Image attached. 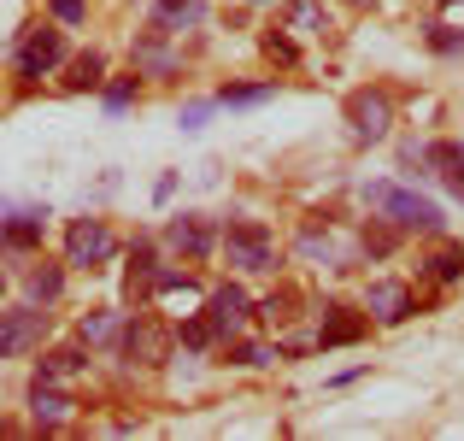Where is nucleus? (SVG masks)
Wrapping results in <instances>:
<instances>
[{"label":"nucleus","instance_id":"7c9ffc66","mask_svg":"<svg viewBox=\"0 0 464 441\" xmlns=\"http://www.w3.org/2000/svg\"><path fill=\"white\" fill-rule=\"evenodd\" d=\"M82 12H89L82 0H53V18L59 24H82Z\"/></svg>","mask_w":464,"mask_h":441},{"label":"nucleus","instance_id":"72a5a7b5","mask_svg":"<svg viewBox=\"0 0 464 441\" xmlns=\"http://www.w3.org/2000/svg\"><path fill=\"white\" fill-rule=\"evenodd\" d=\"M359 6H364V0H359Z\"/></svg>","mask_w":464,"mask_h":441},{"label":"nucleus","instance_id":"f03ea898","mask_svg":"<svg viewBox=\"0 0 464 441\" xmlns=\"http://www.w3.org/2000/svg\"><path fill=\"white\" fill-rule=\"evenodd\" d=\"M224 253H229V265L236 271H276V241H271V230L259 224V218H236V224L224 230Z\"/></svg>","mask_w":464,"mask_h":441},{"label":"nucleus","instance_id":"bb28decb","mask_svg":"<svg viewBox=\"0 0 464 441\" xmlns=\"http://www.w3.org/2000/svg\"><path fill=\"white\" fill-rule=\"evenodd\" d=\"M430 47H441V54H464V35L447 30V24H435V30H430Z\"/></svg>","mask_w":464,"mask_h":441},{"label":"nucleus","instance_id":"9b49d317","mask_svg":"<svg viewBox=\"0 0 464 441\" xmlns=\"http://www.w3.org/2000/svg\"><path fill=\"white\" fill-rule=\"evenodd\" d=\"M65 412H71V395H59L53 377H35V388H30V418H35V430H59V424H65Z\"/></svg>","mask_w":464,"mask_h":441},{"label":"nucleus","instance_id":"f3484780","mask_svg":"<svg viewBox=\"0 0 464 441\" xmlns=\"http://www.w3.org/2000/svg\"><path fill=\"white\" fill-rule=\"evenodd\" d=\"M24 289H30V300L53 306L59 294H65V271H59V265H30V277H24Z\"/></svg>","mask_w":464,"mask_h":441},{"label":"nucleus","instance_id":"2eb2a0df","mask_svg":"<svg viewBox=\"0 0 464 441\" xmlns=\"http://www.w3.org/2000/svg\"><path fill=\"white\" fill-rule=\"evenodd\" d=\"M42 218L47 212H24V218H12V224H0V248L6 253H30L35 241H42Z\"/></svg>","mask_w":464,"mask_h":441},{"label":"nucleus","instance_id":"2f4dec72","mask_svg":"<svg viewBox=\"0 0 464 441\" xmlns=\"http://www.w3.org/2000/svg\"><path fill=\"white\" fill-rule=\"evenodd\" d=\"M0 294H6V277H0Z\"/></svg>","mask_w":464,"mask_h":441},{"label":"nucleus","instance_id":"423d86ee","mask_svg":"<svg viewBox=\"0 0 464 441\" xmlns=\"http://www.w3.org/2000/svg\"><path fill=\"white\" fill-rule=\"evenodd\" d=\"M118 348H124V359H136V365H165L170 359V336H165V324H153V318H136V324L118 336Z\"/></svg>","mask_w":464,"mask_h":441},{"label":"nucleus","instance_id":"393cba45","mask_svg":"<svg viewBox=\"0 0 464 441\" xmlns=\"http://www.w3.org/2000/svg\"><path fill=\"white\" fill-rule=\"evenodd\" d=\"M229 359L236 365H271V348L265 341H241V348H229Z\"/></svg>","mask_w":464,"mask_h":441},{"label":"nucleus","instance_id":"39448f33","mask_svg":"<svg viewBox=\"0 0 464 441\" xmlns=\"http://www.w3.org/2000/svg\"><path fill=\"white\" fill-rule=\"evenodd\" d=\"M65 253H71V265H106L118 253V241H112V230L101 224V218H77L71 224V236H65Z\"/></svg>","mask_w":464,"mask_h":441},{"label":"nucleus","instance_id":"f257e3e1","mask_svg":"<svg viewBox=\"0 0 464 441\" xmlns=\"http://www.w3.org/2000/svg\"><path fill=\"white\" fill-rule=\"evenodd\" d=\"M364 201L382 218H394L400 230H418V236H441V224H447L435 201H423V194H411V189H394V182H364Z\"/></svg>","mask_w":464,"mask_h":441},{"label":"nucleus","instance_id":"a211bd4d","mask_svg":"<svg viewBox=\"0 0 464 441\" xmlns=\"http://www.w3.org/2000/svg\"><path fill=\"white\" fill-rule=\"evenodd\" d=\"M124 329H118V312H89L82 318V341H94V348H106V341H118Z\"/></svg>","mask_w":464,"mask_h":441},{"label":"nucleus","instance_id":"0eeeda50","mask_svg":"<svg viewBox=\"0 0 464 441\" xmlns=\"http://www.w3.org/2000/svg\"><path fill=\"white\" fill-rule=\"evenodd\" d=\"M371 329V312H353V306H324V329H317V348H353Z\"/></svg>","mask_w":464,"mask_h":441},{"label":"nucleus","instance_id":"c756f323","mask_svg":"<svg viewBox=\"0 0 464 441\" xmlns=\"http://www.w3.org/2000/svg\"><path fill=\"white\" fill-rule=\"evenodd\" d=\"M265 54L283 59V65H295V42H288V35H265Z\"/></svg>","mask_w":464,"mask_h":441},{"label":"nucleus","instance_id":"5701e85b","mask_svg":"<svg viewBox=\"0 0 464 441\" xmlns=\"http://www.w3.org/2000/svg\"><path fill=\"white\" fill-rule=\"evenodd\" d=\"M218 341V329L206 324V318H188V324H182V348H194V353H206Z\"/></svg>","mask_w":464,"mask_h":441},{"label":"nucleus","instance_id":"6e6552de","mask_svg":"<svg viewBox=\"0 0 464 441\" xmlns=\"http://www.w3.org/2000/svg\"><path fill=\"white\" fill-rule=\"evenodd\" d=\"M165 241L177 253H188V260H206V253H212V224H206L200 212H177L165 224Z\"/></svg>","mask_w":464,"mask_h":441},{"label":"nucleus","instance_id":"7ed1b4c3","mask_svg":"<svg viewBox=\"0 0 464 441\" xmlns=\"http://www.w3.org/2000/svg\"><path fill=\"white\" fill-rule=\"evenodd\" d=\"M42 336H47V306L42 300L0 312V359H24V353H35Z\"/></svg>","mask_w":464,"mask_h":441},{"label":"nucleus","instance_id":"20e7f679","mask_svg":"<svg viewBox=\"0 0 464 441\" xmlns=\"http://www.w3.org/2000/svg\"><path fill=\"white\" fill-rule=\"evenodd\" d=\"M347 124H353V136H359V142H382L388 124H394V106H388V94H376V89L347 94Z\"/></svg>","mask_w":464,"mask_h":441},{"label":"nucleus","instance_id":"b1692460","mask_svg":"<svg viewBox=\"0 0 464 441\" xmlns=\"http://www.w3.org/2000/svg\"><path fill=\"white\" fill-rule=\"evenodd\" d=\"M159 6H165V24H194V18H200V0H159Z\"/></svg>","mask_w":464,"mask_h":441},{"label":"nucleus","instance_id":"9d476101","mask_svg":"<svg viewBox=\"0 0 464 441\" xmlns=\"http://www.w3.org/2000/svg\"><path fill=\"white\" fill-rule=\"evenodd\" d=\"M59 59H65V35L59 30H30V42H24V54H18V71L24 77H42V71H53Z\"/></svg>","mask_w":464,"mask_h":441},{"label":"nucleus","instance_id":"6ab92c4d","mask_svg":"<svg viewBox=\"0 0 464 441\" xmlns=\"http://www.w3.org/2000/svg\"><path fill=\"white\" fill-rule=\"evenodd\" d=\"M82 365H89V353H82V348H53L42 359V377H71V371H82Z\"/></svg>","mask_w":464,"mask_h":441},{"label":"nucleus","instance_id":"4be33fe9","mask_svg":"<svg viewBox=\"0 0 464 441\" xmlns=\"http://www.w3.org/2000/svg\"><path fill=\"white\" fill-rule=\"evenodd\" d=\"M430 277H435V283H459V277H464V253L459 248H441L430 260Z\"/></svg>","mask_w":464,"mask_h":441},{"label":"nucleus","instance_id":"a878e982","mask_svg":"<svg viewBox=\"0 0 464 441\" xmlns=\"http://www.w3.org/2000/svg\"><path fill=\"white\" fill-rule=\"evenodd\" d=\"M259 101H271V89H224L218 94V106H259Z\"/></svg>","mask_w":464,"mask_h":441},{"label":"nucleus","instance_id":"412c9836","mask_svg":"<svg viewBox=\"0 0 464 441\" xmlns=\"http://www.w3.org/2000/svg\"><path fill=\"white\" fill-rule=\"evenodd\" d=\"M259 318H265V324H288V318H295V289L265 294V300H259Z\"/></svg>","mask_w":464,"mask_h":441},{"label":"nucleus","instance_id":"c85d7f7f","mask_svg":"<svg viewBox=\"0 0 464 441\" xmlns=\"http://www.w3.org/2000/svg\"><path fill=\"white\" fill-rule=\"evenodd\" d=\"M206 118H212V101H188L182 106V130H200Z\"/></svg>","mask_w":464,"mask_h":441},{"label":"nucleus","instance_id":"f8f14e48","mask_svg":"<svg viewBox=\"0 0 464 441\" xmlns=\"http://www.w3.org/2000/svg\"><path fill=\"white\" fill-rule=\"evenodd\" d=\"M165 30H170V24L159 18L153 30L136 42V54H130V59H136V71H153V77H170V71H177V59L165 54Z\"/></svg>","mask_w":464,"mask_h":441},{"label":"nucleus","instance_id":"473e14b6","mask_svg":"<svg viewBox=\"0 0 464 441\" xmlns=\"http://www.w3.org/2000/svg\"><path fill=\"white\" fill-rule=\"evenodd\" d=\"M247 6H259V0H247Z\"/></svg>","mask_w":464,"mask_h":441},{"label":"nucleus","instance_id":"dca6fc26","mask_svg":"<svg viewBox=\"0 0 464 441\" xmlns=\"http://www.w3.org/2000/svg\"><path fill=\"white\" fill-rule=\"evenodd\" d=\"M101 83H106V59L94 54V47H89V54H77V59L65 65V89H71V94H82V89H101Z\"/></svg>","mask_w":464,"mask_h":441},{"label":"nucleus","instance_id":"ddd939ff","mask_svg":"<svg viewBox=\"0 0 464 441\" xmlns=\"http://www.w3.org/2000/svg\"><path fill=\"white\" fill-rule=\"evenodd\" d=\"M371 312H376V324H400V318H411L406 283H371Z\"/></svg>","mask_w":464,"mask_h":441},{"label":"nucleus","instance_id":"cd10ccee","mask_svg":"<svg viewBox=\"0 0 464 441\" xmlns=\"http://www.w3.org/2000/svg\"><path fill=\"white\" fill-rule=\"evenodd\" d=\"M130 101H136V83H106V106H112V113H124Z\"/></svg>","mask_w":464,"mask_h":441},{"label":"nucleus","instance_id":"aec40b11","mask_svg":"<svg viewBox=\"0 0 464 441\" xmlns=\"http://www.w3.org/2000/svg\"><path fill=\"white\" fill-rule=\"evenodd\" d=\"M394 241H400V224L394 218H376V224H364V253H376V260H382V253H394Z\"/></svg>","mask_w":464,"mask_h":441},{"label":"nucleus","instance_id":"1a4fd4ad","mask_svg":"<svg viewBox=\"0 0 464 441\" xmlns=\"http://www.w3.org/2000/svg\"><path fill=\"white\" fill-rule=\"evenodd\" d=\"M241 318H247V294H241L236 283H224V289H212V300H206V324L218 329V341H229L241 329Z\"/></svg>","mask_w":464,"mask_h":441},{"label":"nucleus","instance_id":"4468645a","mask_svg":"<svg viewBox=\"0 0 464 441\" xmlns=\"http://www.w3.org/2000/svg\"><path fill=\"white\" fill-rule=\"evenodd\" d=\"M423 159H430V165H441L447 189L464 201V147H459V142H435V147H423Z\"/></svg>","mask_w":464,"mask_h":441}]
</instances>
